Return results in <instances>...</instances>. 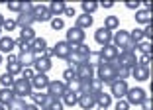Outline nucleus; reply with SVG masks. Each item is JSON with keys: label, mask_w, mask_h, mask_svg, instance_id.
I'll list each match as a JSON object with an SVG mask.
<instances>
[{"label": "nucleus", "mask_w": 153, "mask_h": 110, "mask_svg": "<svg viewBox=\"0 0 153 110\" xmlns=\"http://www.w3.org/2000/svg\"><path fill=\"white\" fill-rule=\"evenodd\" d=\"M98 10V2H82V14H88V16H92V12H96Z\"/></svg>", "instance_id": "nucleus-34"}, {"label": "nucleus", "mask_w": 153, "mask_h": 110, "mask_svg": "<svg viewBox=\"0 0 153 110\" xmlns=\"http://www.w3.org/2000/svg\"><path fill=\"white\" fill-rule=\"evenodd\" d=\"M135 22L140 26H149L151 24V10H137L135 12Z\"/></svg>", "instance_id": "nucleus-24"}, {"label": "nucleus", "mask_w": 153, "mask_h": 110, "mask_svg": "<svg viewBox=\"0 0 153 110\" xmlns=\"http://www.w3.org/2000/svg\"><path fill=\"white\" fill-rule=\"evenodd\" d=\"M20 4H22V2H16V0H12V2H6V8L12 10V12H18V14H20Z\"/></svg>", "instance_id": "nucleus-48"}, {"label": "nucleus", "mask_w": 153, "mask_h": 110, "mask_svg": "<svg viewBox=\"0 0 153 110\" xmlns=\"http://www.w3.org/2000/svg\"><path fill=\"white\" fill-rule=\"evenodd\" d=\"M24 106H26L24 98H18V96H14V100L10 102L8 106H6V110H24Z\"/></svg>", "instance_id": "nucleus-33"}, {"label": "nucleus", "mask_w": 153, "mask_h": 110, "mask_svg": "<svg viewBox=\"0 0 153 110\" xmlns=\"http://www.w3.org/2000/svg\"><path fill=\"white\" fill-rule=\"evenodd\" d=\"M76 53L81 55V57H82V59L86 61V63H88V55H90V47L86 45V43H82V45H79V47H76Z\"/></svg>", "instance_id": "nucleus-40"}, {"label": "nucleus", "mask_w": 153, "mask_h": 110, "mask_svg": "<svg viewBox=\"0 0 153 110\" xmlns=\"http://www.w3.org/2000/svg\"><path fill=\"white\" fill-rule=\"evenodd\" d=\"M33 24H36L33 14H18V18H16V26H20V28H30Z\"/></svg>", "instance_id": "nucleus-23"}, {"label": "nucleus", "mask_w": 153, "mask_h": 110, "mask_svg": "<svg viewBox=\"0 0 153 110\" xmlns=\"http://www.w3.org/2000/svg\"><path fill=\"white\" fill-rule=\"evenodd\" d=\"M51 28H53V30H63L65 28V20L63 18H51Z\"/></svg>", "instance_id": "nucleus-44"}, {"label": "nucleus", "mask_w": 153, "mask_h": 110, "mask_svg": "<svg viewBox=\"0 0 153 110\" xmlns=\"http://www.w3.org/2000/svg\"><path fill=\"white\" fill-rule=\"evenodd\" d=\"M6 61H8V63H18V55H14V53H10L8 57H6Z\"/></svg>", "instance_id": "nucleus-54"}, {"label": "nucleus", "mask_w": 153, "mask_h": 110, "mask_svg": "<svg viewBox=\"0 0 153 110\" xmlns=\"http://www.w3.org/2000/svg\"><path fill=\"white\" fill-rule=\"evenodd\" d=\"M2 24H4V16L0 14V28H2Z\"/></svg>", "instance_id": "nucleus-57"}, {"label": "nucleus", "mask_w": 153, "mask_h": 110, "mask_svg": "<svg viewBox=\"0 0 153 110\" xmlns=\"http://www.w3.org/2000/svg\"><path fill=\"white\" fill-rule=\"evenodd\" d=\"M145 98H147V94H145V91L141 87H130L126 92V102L130 106H140Z\"/></svg>", "instance_id": "nucleus-3"}, {"label": "nucleus", "mask_w": 153, "mask_h": 110, "mask_svg": "<svg viewBox=\"0 0 153 110\" xmlns=\"http://www.w3.org/2000/svg\"><path fill=\"white\" fill-rule=\"evenodd\" d=\"M30 82H32V88H36V91H37V88H47L49 79H47V75H45V73H36Z\"/></svg>", "instance_id": "nucleus-19"}, {"label": "nucleus", "mask_w": 153, "mask_h": 110, "mask_svg": "<svg viewBox=\"0 0 153 110\" xmlns=\"http://www.w3.org/2000/svg\"><path fill=\"white\" fill-rule=\"evenodd\" d=\"M114 108H116V110H130V104L122 98V100H118L116 104H114Z\"/></svg>", "instance_id": "nucleus-49"}, {"label": "nucleus", "mask_w": 153, "mask_h": 110, "mask_svg": "<svg viewBox=\"0 0 153 110\" xmlns=\"http://www.w3.org/2000/svg\"><path fill=\"white\" fill-rule=\"evenodd\" d=\"M51 49H53V55H55V57H59V59H63V61H67L69 53H71V47H69V43L65 39L63 41H57Z\"/></svg>", "instance_id": "nucleus-14"}, {"label": "nucleus", "mask_w": 153, "mask_h": 110, "mask_svg": "<svg viewBox=\"0 0 153 110\" xmlns=\"http://www.w3.org/2000/svg\"><path fill=\"white\" fill-rule=\"evenodd\" d=\"M76 106H81L82 110H92L96 106V98L90 92H85V94H79L76 98Z\"/></svg>", "instance_id": "nucleus-15"}, {"label": "nucleus", "mask_w": 153, "mask_h": 110, "mask_svg": "<svg viewBox=\"0 0 153 110\" xmlns=\"http://www.w3.org/2000/svg\"><path fill=\"white\" fill-rule=\"evenodd\" d=\"M149 63H151V55H141V57H137V65H141V67H149Z\"/></svg>", "instance_id": "nucleus-46"}, {"label": "nucleus", "mask_w": 153, "mask_h": 110, "mask_svg": "<svg viewBox=\"0 0 153 110\" xmlns=\"http://www.w3.org/2000/svg\"><path fill=\"white\" fill-rule=\"evenodd\" d=\"M0 65H2V55H0Z\"/></svg>", "instance_id": "nucleus-60"}, {"label": "nucleus", "mask_w": 153, "mask_h": 110, "mask_svg": "<svg viewBox=\"0 0 153 110\" xmlns=\"http://www.w3.org/2000/svg\"><path fill=\"white\" fill-rule=\"evenodd\" d=\"M0 110H6V108H4V106H2V104H0Z\"/></svg>", "instance_id": "nucleus-58"}, {"label": "nucleus", "mask_w": 153, "mask_h": 110, "mask_svg": "<svg viewBox=\"0 0 153 110\" xmlns=\"http://www.w3.org/2000/svg\"><path fill=\"white\" fill-rule=\"evenodd\" d=\"M94 39H96V43L98 45H102V47H106V45H110L112 43V32H108L106 28H98L94 32Z\"/></svg>", "instance_id": "nucleus-12"}, {"label": "nucleus", "mask_w": 153, "mask_h": 110, "mask_svg": "<svg viewBox=\"0 0 153 110\" xmlns=\"http://www.w3.org/2000/svg\"><path fill=\"white\" fill-rule=\"evenodd\" d=\"M12 100H14V92H12V88H0V104L6 108V106H8Z\"/></svg>", "instance_id": "nucleus-26"}, {"label": "nucleus", "mask_w": 153, "mask_h": 110, "mask_svg": "<svg viewBox=\"0 0 153 110\" xmlns=\"http://www.w3.org/2000/svg\"><path fill=\"white\" fill-rule=\"evenodd\" d=\"M92 24H94L92 16H88V14H79V16H76L75 26H76V28H81V30H86V28H90Z\"/></svg>", "instance_id": "nucleus-25"}, {"label": "nucleus", "mask_w": 153, "mask_h": 110, "mask_svg": "<svg viewBox=\"0 0 153 110\" xmlns=\"http://www.w3.org/2000/svg\"><path fill=\"white\" fill-rule=\"evenodd\" d=\"M0 85H2V88H12L14 85V77L8 73H2L0 75Z\"/></svg>", "instance_id": "nucleus-35"}, {"label": "nucleus", "mask_w": 153, "mask_h": 110, "mask_svg": "<svg viewBox=\"0 0 153 110\" xmlns=\"http://www.w3.org/2000/svg\"><path fill=\"white\" fill-rule=\"evenodd\" d=\"M2 28H4L6 32H12V30H16V20H12V18H4V24H2Z\"/></svg>", "instance_id": "nucleus-43"}, {"label": "nucleus", "mask_w": 153, "mask_h": 110, "mask_svg": "<svg viewBox=\"0 0 153 110\" xmlns=\"http://www.w3.org/2000/svg\"><path fill=\"white\" fill-rule=\"evenodd\" d=\"M118 65L120 67H126V69H134L137 67V53H128V51H120L118 55Z\"/></svg>", "instance_id": "nucleus-7"}, {"label": "nucleus", "mask_w": 153, "mask_h": 110, "mask_svg": "<svg viewBox=\"0 0 153 110\" xmlns=\"http://www.w3.org/2000/svg\"><path fill=\"white\" fill-rule=\"evenodd\" d=\"M76 98H79V94L67 91L63 94V98H61V102H63V106H76Z\"/></svg>", "instance_id": "nucleus-29"}, {"label": "nucleus", "mask_w": 153, "mask_h": 110, "mask_svg": "<svg viewBox=\"0 0 153 110\" xmlns=\"http://www.w3.org/2000/svg\"><path fill=\"white\" fill-rule=\"evenodd\" d=\"M85 39H86L85 30H81V28H76V26H73V28L67 30V37H65V41H67L69 45H82Z\"/></svg>", "instance_id": "nucleus-4"}, {"label": "nucleus", "mask_w": 153, "mask_h": 110, "mask_svg": "<svg viewBox=\"0 0 153 110\" xmlns=\"http://www.w3.org/2000/svg\"><path fill=\"white\" fill-rule=\"evenodd\" d=\"M24 110H41L39 106H36V104H26L24 106Z\"/></svg>", "instance_id": "nucleus-56"}, {"label": "nucleus", "mask_w": 153, "mask_h": 110, "mask_svg": "<svg viewBox=\"0 0 153 110\" xmlns=\"http://www.w3.org/2000/svg\"><path fill=\"white\" fill-rule=\"evenodd\" d=\"M96 104H98L100 110H108L110 106H112V96H110V92H100V94L96 96Z\"/></svg>", "instance_id": "nucleus-22"}, {"label": "nucleus", "mask_w": 153, "mask_h": 110, "mask_svg": "<svg viewBox=\"0 0 153 110\" xmlns=\"http://www.w3.org/2000/svg\"><path fill=\"white\" fill-rule=\"evenodd\" d=\"M33 18L36 22H51V14H49V8L45 4H33Z\"/></svg>", "instance_id": "nucleus-11"}, {"label": "nucleus", "mask_w": 153, "mask_h": 110, "mask_svg": "<svg viewBox=\"0 0 153 110\" xmlns=\"http://www.w3.org/2000/svg\"><path fill=\"white\" fill-rule=\"evenodd\" d=\"M130 75H131V69H126V67H118L116 69V79L118 81H126Z\"/></svg>", "instance_id": "nucleus-39"}, {"label": "nucleus", "mask_w": 153, "mask_h": 110, "mask_svg": "<svg viewBox=\"0 0 153 110\" xmlns=\"http://www.w3.org/2000/svg\"><path fill=\"white\" fill-rule=\"evenodd\" d=\"M63 108H65V106H63V102L59 100V98H55V100L49 104V108H45V110H63Z\"/></svg>", "instance_id": "nucleus-47"}, {"label": "nucleus", "mask_w": 153, "mask_h": 110, "mask_svg": "<svg viewBox=\"0 0 153 110\" xmlns=\"http://www.w3.org/2000/svg\"><path fill=\"white\" fill-rule=\"evenodd\" d=\"M47 8H49L51 18H61V16H63V12H65V8H67V4H65V2H61V0H53Z\"/></svg>", "instance_id": "nucleus-17"}, {"label": "nucleus", "mask_w": 153, "mask_h": 110, "mask_svg": "<svg viewBox=\"0 0 153 110\" xmlns=\"http://www.w3.org/2000/svg\"><path fill=\"white\" fill-rule=\"evenodd\" d=\"M126 8L137 10V8H140V2H135V0H131V2H130V0H128V2H126Z\"/></svg>", "instance_id": "nucleus-51"}, {"label": "nucleus", "mask_w": 153, "mask_h": 110, "mask_svg": "<svg viewBox=\"0 0 153 110\" xmlns=\"http://www.w3.org/2000/svg\"><path fill=\"white\" fill-rule=\"evenodd\" d=\"M12 92L14 96H18V98H26V96H30L33 92L32 88V82L26 81V79H14V85H12Z\"/></svg>", "instance_id": "nucleus-2"}, {"label": "nucleus", "mask_w": 153, "mask_h": 110, "mask_svg": "<svg viewBox=\"0 0 153 110\" xmlns=\"http://www.w3.org/2000/svg\"><path fill=\"white\" fill-rule=\"evenodd\" d=\"M110 88H112V92H110V96H114V98H118V100H122V98H126V92H128V82L126 81H114L112 85H110Z\"/></svg>", "instance_id": "nucleus-9"}, {"label": "nucleus", "mask_w": 153, "mask_h": 110, "mask_svg": "<svg viewBox=\"0 0 153 110\" xmlns=\"http://www.w3.org/2000/svg\"><path fill=\"white\" fill-rule=\"evenodd\" d=\"M143 37L145 39H151V24H149V26H145V30H143Z\"/></svg>", "instance_id": "nucleus-52"}, {"label": "nucleus", "mask_w": 153, "mask_h": 110, "mask_svg": "<svg viewBox=\"0 0 153 110\" xmlns=\"http://www.w3.org/2000/svg\"><path fill=\"white\" fill-rule=\"evenodd\" d=\"M130 43V32H126V30H118L116 33L112 36V45L116 47L118 51H124V47Z\"/></svg>", "instance_id": "nucleus-8"}, {"label": "nucleus", "mask_w": 153, "mask_h": 110, "mask_svg": "<svg viewBox=\"0 0 153 110\" xmlns=\"http://www.w3.org/2000/svg\"><path fill=\"white\" fill-rule=\"evenodd\" d=\"M22 65L20 63H6V73L12 75V77H16V75H22Z\"/></svg>", "instance_id": "nucleus-31"}, {"label": "nucleus", "mask_w": 153, "mask_h": 110, "mask_svg": "<svg viewBox=\"0 0 153 110\" xmlns=\"http://www.w3.org/2000/svg\"><path fill=\"white\" fill-rule=\"evenodd\" d=\"M45 49H47V39H45V37H36V39L32 41V51H33L36 57L43 55Z\"/></svg>", "instance_id": "nucleus-18"}, {"label": "nucleus", "mask_w": 153, "mask_h": 110, "mask_svg": "<svg viewBox=\"0 0 153 110\" xmlns=\"http://www.w3.org/2000/svg\"><path fill=\"white\" fill-rule=\"evenodd\" d=\"M16 47H20V53H24V51H32V41L16 39Z\"/></svg>", "instance_id": "nucleus-41"}, {"label": "nucleus", "mask_w": 153, "mask_h": 110, "mask_svg": "<svg viewBox=\"0 0 153 110\" xmlns=\"http://www.w3.org/2000/svg\"><path fill=\"white\" fill-rule=\"evenodd\" d=\"M33 61H36L33 51H24V53L18 55V63L22 65L24 69H26V67H33Z\"/></svg>", "instance_id": "nucleus-21"}, {"label": "nucleus", "mask_w": 153, "mask_h": 110, "mask_svg": "<svg viewBox=\"0 0 153 110\" xmlns=\"http://www.w3.org/2000/svg\"><path fill=\"white\" fill-rule=\"evenodd\" d=\"M130 39L134 41V43H140V41H143V30H140V28H135V30H131L130 32Z\"/></svg>", "instance_id": "nucleus-38"}, {"label": "nucleus", "mask_w": 153, "mask_h": 110, "mask_svg": "<svg viewBox=\"0 0 153 110\" xmlns=\"http://www.w3.org/2000/svg\"><path fill=\"white\" fill-rule=\"evenodd\" d=\"M96 69L92 67V65H88V63H82V65H79V67L75 69V75H76V79L79 81H92V79L96 77V73H94Z\"/></svg>", "instance_id": "nucleus-6"}, {"label": "nucleus", "mask_w": 153, "mask_h": 110, "mask_svg": "<svg viewBox=\"0 0 153 110\" xmlns=\"http://www.w3.org/2000/svg\"><path fill=\"white\" fill-rule=\"evenodd\" d=\"M81 88H82V82L79 79H73V81L67 82V91L75 92V94H81Z\"/></svg>", "instance_id": "nucleus-32"}, {"label": "nucleus", "mask_w": 153, "mask_h": 110, "mask_svg": "<svg viewBox=\"0 0 153 110\" xmlns=\"http://www.w3.org/2000/svg\"><path fill=\"white\" fill-rule=\"evenodd\" d=\"M0 37H2V28H0Z\"/></svg>", "instance_id": "nucleus-59"}, {"label": "nucleus", "mask_w": 153, "mask_h": 110, "mask_svg": "<svg viewBox=\"0 0 153 110\" xmlns=\"http://www.w3.org/2000/svg\"><path fill=\"white\" fill-rule=\"evenodd\" d=\"M135 51H141V55H151V41H147V39L140 41Z\"/></svg>", "instance_id": "nucleus-36"}, {"label": "nucleus", "mask_w": 153, "mask_h": 110, "mask_svg": "<svg viewBox=\"0 0 153 110\" xmlns=\"http://www.w3.org/2000/svg\"><path fill=\"white\" fill-rule=\"evenodd\" d=\"M14 47H16V39H12L10 36H4V37H0V55L2 53H12Z\"/></svg>", "instance_id": "nucleus-20"}, {"label": "nucleus", "mask_w": 153, "mask_h": 110, "mask_svg": "<svg viewBox=\"0 0 153 110\" xmlns=\"http://www.w3.org/2000/svg\"><path fill=\"white\" fill-rule=\"evenodd\" d=\"M33 67H36L37 73H49L51 67H53V63H51L49 57H45V55H39V57H36V61H33Z\"/></svg>", "instance_id": "nucleus-13"}, {"label": "nucleus", "mask_w": 153, "mask_h": 110, "mask_svg": "<svg viewBox=\"0 0 153 110\" xmlns=\"http://www.w3.org/2000/svg\"><path fill=\"white\" fill-rule=\"evenodd\" d=\"M30 96H32V100H33V104H36V106H41V108H43V102H45V96H47V94H45V92H32V94H30Z\"/></svg>", "instance_id": "nucleus-37"}, {"label": "nucleus", "mask_w": 153, "mask_h": 110, "mask_svg": "<svg viewBox=\"0 0 153 110\" xmlns=\"http://www.w3.org/2000/svg\"><path fill=\"white\" fill-rule=\"evenodd\" d=\"M98 55H100V61H102V63H112V61H116V59H118V55H120V51H118L116 47H114L112 43H110V45L102 47Z\"/></svg>", "instance_id": "nucleus-10"}, {"label": "nucleus", "mask_w": 153, "mask_h": 110, "mask_svg": "<svg viewBox=\"0 0 153 110\" xmlns=\"http://www.w3.org/2000/svg\"><path fill=\"white\" fill-rule=\"evenodd\" d=\"M98 6H102V8H112V6H114V2H110V0H104V2H100Z\"/></svg>", "instance_id": "nucleus-55"}, {"label": "nucleus", "mask_w": 153, "mask_h": 110, "mask_svg": "<svg viewBox=\"0 0 153 110\" xmlns=\"http://www.w3.org/2000/svg\"><path fill=\"white\" fill-rule=\"evenodd\" d=\"M63 14H65V16H67V18H73V16H76V10L73 8V6H67Z\"/></svg>", "instance_id": "nucleus-50"}, {"label": "nucleus", "mask_w": 153, "mask_h": 110, "mask_svg": "<svg viewBox=\"0 0 153 110\" xmlns=\"http://www.w3.org/2000/svg\"><path fill=\"white\" fill-rule=\"evenodd\" d=\"M41 110H45V108H41Z\"/></svg>", "instance_id": "nucleus-61"}, {"label": "nucleus", "mask_w": 153, "mask_h": 110, "mask_svg": "<svg viewBox=\"0 0 153 110\" xmlns=\"http://www.w3.org/2000/svg\"><path fill=\"white\" fill-rule=\"evenodd\" d=\"M131 77H134L137 82L149 81V77H151V73H149V67H141V65L134 67V69H131Z\"/></svg>", "instance_id": "nucleus-16"}, {"label": "nucleus", "mask_w": 153, "mask_h": 110, "mask_svg": "<svg viewBox=\"0 0 153 110\" xmlns=\"http://www.w3.org/2000/svg\"><path fill=\"white\" fill-rule=\"evenodd\" d=\"M104 28L108 30V32H112V30H120V18L118 16H106V20H104Z\"/></svg>", "instance_id": "nucleus-27"}, {"label": "nucleus", "mask_w": 153, "mask_h": 110, "mask_svg": "<svg viewBox=\"0 0 153 110\" xmlns=\"http://www.w3.org/2000/svg\"><path fill=\"white\" fill-rule=\"evenodd\" d=\"M67 92V82L65 81H51L49 85H47V92L45 94L51 96V98H63V94Z\"/></svg>", "instance_id": "nucleus-5"}, {"label": "nucleus", "mask_w": 153, "mask_h": 110, "mask_svg": "<svg viewBox=\"0 0 153 110\" xmlns=\"http://www.w3.org/2000/svg\"><path fill=\"white\" fill-rule=\"evenodd\" d=\"M120 67L118 65V61H112V63H100L98 67H96V79H98L102 85H112L114 81H116V69Z\"/></svg>", "instance_id": "nucleus-1"}, {"label": "nucleus", "mask_w": 153, "mask_h": 110, "mask_svg": "<svg viewBox=\"0 0 153 110\" xmlns=\"http://www.w3.org/2000/svg\"><path fill=\"white\" fill-rule=\"evenodd\" d=\"M36 30H33L32 26L30 28H20V39H24V41H33L36 39Z\"/></svg>", "instance_id": "nucleus-28"}, {"label": "nucleus", "mask_w": 153, "mask_h": 110, "mask_svg": "<svg viewBox=\"0 0 153 110\" xmlns=\"http://www.w3.org/2000/svg\"><path fill=\"white\" fill-rule=\"evenodd\" d=\"M73 79H76L75 69H73V67H67V69L63 71V81H65V82H69V81H73Z\"/></svg>", "instance_id": "nucleus-42"}, {"label": "nucleus", "mask_w": 153, "mask_h": 110, "mask_svg": "<svg viewBox=\"0 0 153 110\" xmlns=\"http://www.w3.org/2000/svg\"><path fill=\"white\" fill-rule=\"evenodd\" d=\"M33 75H36V73L32 71V67H26V69H22V75H20V77H22V79H26V81H32V79H33Z\"/></svg>", "instance_id": "nucleus-45"}, {"label": "nucleus", "mask_w": 153, "mask_h": 110, "mask_svg": "<svg viewBox=\"0 0 153 110\" xmlns=\"http://www.w3.org/2000/svg\"><path fill=\"white\" fill-rule=\"evenodd\" d=\"M102 88H104V85H102V82H100L98 79L94 77V79H92V81H90V91H88V92H90V94H92V96H94V98H96V96H98L100 92H104Z\"/></svg>", "instance_id": "nucleus-30"}, {"label": "nucleus", "mask_w": 153, "mask_h": 110, "mask_svg": "<svg viewBox=\"0 0 153 110\" xmlns=\"http://www.w3.org/2000/svg\"><path fill=\"white\" fill-rule=\"evenodd\" d=\"M141 108H143V110H151V100H149V98H145V100L143 102H141Z\"/></svg>", "instance_id": "nucleus-53"}]
</instances>
